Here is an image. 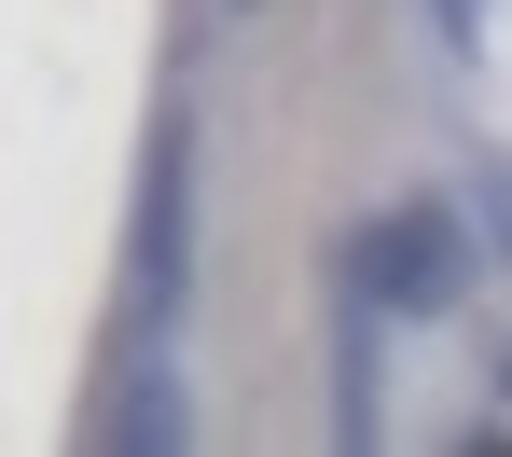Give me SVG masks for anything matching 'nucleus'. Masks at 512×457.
<instances>
[{"mask_svg": "<svg viewBox=\"0 0 512 457\" xmlns=\"http://www.w3.org/2000/svg\"><path fill=\"white\" fill-rule=\"evenodd\" d=\"M125 319H139V347H180V319H194V111H153V153H139Z\"/></svg>", "mask_w": 512, "mask_h": 457, "instance_id": "f257e3e1", "label": "nucleus"}, {"mask_svg": "<svg viewBox=\"0 0 512 457\" xmlns=\"http://www.w3.org/2000/svg\"><path fill=\"white\" fill-rule=\"evenodd\" d=\"M346 291H360L374 319H443V305L471 291V222H457L443 194H402V208H374V222L346 236Z\"/></svg>", "mask_w": 512, "mask_h": 457, "instance_id": "f03ea898", "label": "nucleus"}, {"mask_svg": "<svg viewBox=\"0 0 512 457\" xmlns=\"http://www.w3.org/2000/svg\"><path fill=\"white\" fill-rule=\"evenodd\" d=\"M429 28H443V56H485V0H429Z\"/></svg>", "mask_w": 512, "mask_h": 457, "instance_id": "7ed1b4c3", "label": "nucleus"}, {"mask_svg": "<svg viewBox=\"0 0 512 457\" xmlns=\"http://www.w3.org/2000/svg\"><path fill=\"white\" fill-rule=\"evenodd\" d=\"M222 14H250V0H222Z\"/></svg>", "mask_w": 512, "mask_h": 457, "instance_id": "20e7f679", "label": "nucleus"}, {"mask_svg": "<svg viewBox=\"0 0 512 457\" xmlns=\"http://www.w3.org/2000/svg\"><path fill=\"white\" fill-rule=\"evenodd\" d=\"M499 388H512V361H499Z\"/></svg>", "mask_w": 512, "mask_h": 457, "instance_id": "39448f33", "label": "nucleus"}]
</instances>
